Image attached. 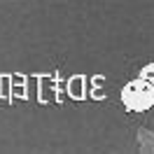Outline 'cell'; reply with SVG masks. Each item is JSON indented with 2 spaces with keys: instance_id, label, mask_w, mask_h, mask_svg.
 Wrapping results in <instances>:
<instances>
[{
  "instance_id": "6da1fadb",
  "label": "cell",
  "mask_w": 154,
  "mask_h": 154,
  "mask_svg": "<svg viewBox=\"0 0 154 154\" xmlns=\"http://www.w3.org/2000/svg\"><path fill=\"white\" fill-rule=\"evenodd\" d=\"M122 98H124V105L128 107V110L143 112V110L154 105V84L149 79L140 77V79H135L131 84H126Z\"/></svg>"
},
{
  "instance_id": "7a4b0ae2",
  "label": "cell",
  "mask_w": 154,
  "mask_h": 154,
  "mask_svg": "<svg viewBox=\"0 0 154 154\" xmlns=\"http://www.w3.org/2000/svg\"><path fill=\"white\" fill-rule=\"evenodd\" d=\"M138 143H140V152H154V133L149 128H138Z\"/></svg>"
},
{
  "instance_id": "3957f363",
  "label": "cell",
  "mask_w": 154,
  "mask_h": 154,
  "mask_svg": "<svg viewBox=\"0 0 154 154\" xmlns=\"http://www.w3.org/2000/svg\"><path fill=\"white\" fill-rule=\"evenodd\" d=\"M140 77H145V79H149V82L154 84V66H147V68L143 70V75H140Z\"/></svg>"
}]
</instances>
